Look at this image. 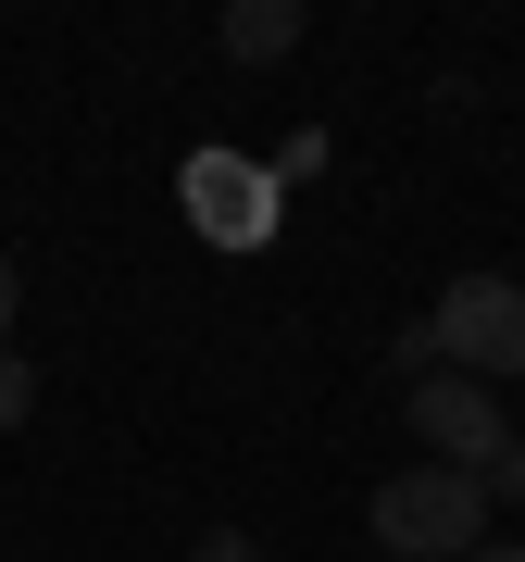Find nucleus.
<instances>
[{
    "label": "nucleus",
    "mask_w": 525,
    "mask_h": 562,
    "mask_svg": "<svg viewBox=\"0 0 525 562\" xmlns=\"http://www.w3.org/2000/svg\"><path fill=\"white\" fill-rule=\"evenodd\" d=\"M364 513H376V550H388V562H476V550H488V513H501V501H488V475L413 462V475H388Z\"/></svg>",
    "instance_id": "obj_1"
},
{
    "label": "nucleus",
    "mask_w": 525,
    "mask_h": 562,
    "mask_svg": "<svg viewBox=\"0 0 525 562\" xmlns=\"http://www.w3.org/2000/svg\"><path fill=\"white\" fill-rule=\"evenodd\" d=\"M425 338H438V375H476V387L525 375V276H450L425 301Z\"/></svg>",
    "instance_id": "obj_2"
},
{
    "label": "nucleus",
    "mask_w": 525,
    "mask_h": 562,
    "mask_svg": "<svg viewBox=\"0 0 525 562\" xmlns=\"http://www.w3.org/2000/svg\"><path fill=\"white\" fill-rule=\"evenodd\" d=\"M401 413H413L425 462H450V475H501V462H513V438H525V425H513L501 401H488L476 375H425V387H413Z\"/></svg>",
    "instance_id": "obj_3"
},
{
    "label": "nucleus",
    "mask_w": 525,
    "mask_h": 562,
    "mask_svg": "<svg viewBox=\"0 0 525 562\" xmlns=\"http://www.w3.org/2000/svg\"><path fill=\"white\" fill-rule=\"evenodd\" d=\"M213 38H225V63H288V50L313 38V13H301V0H225Z\"/></svg>",
    "instance_id": "obj_4"
},
{
    "label": "nucleus",
    "mask_w": 525,
    "mask_h": 562,
    "mask_svg": "<svg viewBox=\"0 0 525 562\" xmlns=\"http://www.w3.org/2000/svg\"><path fill=\"white\" fill-rule=\"evenodd\" d=\"M25 413H38V362H25V350H0V438H13Z\"/></svg>",
    "instance_id": "obj_5"
},
{
    "label": "nucleus",
    "mask_w": 525,
    "mask_h": 562,
    "mask_svg": "<svg viewBox=\"0 0 525 562\" xmlns=\"http://www.w3.org/2000/svg\"><path fill=\"white\" fill-rule=\"evenodd\" d=\"M388 375H401V387H425V375H438V338H425V313L388 338Z\"/></svg>",
    "instance_id": "obj_6"
},
{
    "label": "nucleus",
    "mask_w": 525,
    "mask_h": 562,
    "mask_svg": "<svg viewBox=\"0 0 525 562\" xmlns=\"http://www.w3.org/2000/svg\"><path fill=\"white\" fill-rule=\"evenodd\" d=\"M188 562H262V538H250V525H201V550H188Z\"/></svg>",
    "instance_id": "obj_7"
},
{
    "label": "nucleus",
    "mask_w": 525,
    "mask_h": 562,
    "mask_svg": "<svg viewBox=\"0 0 525 562\" xmlns=\"http://www.w3.org/2000/svg\"><path fill=\"white\" fill-rule=\"evenodd\" d=\"M13 313H25V276H13V250H0V350H13Z\"/></svg>",
    "instance_id": "obj_8"
},
{
    "label": "nucleus",
    "mask_w": 525,
    "mask_h": 562,
    "mask_svg": "<svg viewBox=\"0 0 525 562\" xmlns=\"http://www.w3.org/2000/svg\"><path fill=\"white\" fill-rule=\"evenodd\" d=\"M488 501H513V513H525V438H513V462H501V475H488Z\"/></svg>",
    "instance_id": "obj_9"
},
{
    "label": "nucleus",
    "mask_w": 525,
    "mask_h": 562,
    "mask_svg": "<svg viewBox=\"0 0 525 562\" xmlns=\"http://www.w3.org/2000/svg\"><path fill=\"white\" fill-rule=\"evenodd\" d=\"M476 562H525V538H488V550H476Z\"/></svg>",
    "instance_id": "obj_10"
}]
</instances>
